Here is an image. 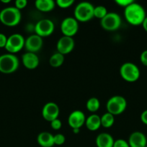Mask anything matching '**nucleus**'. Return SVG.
Here are the masks:
<instances>
[{
    "label": "nucleus",
    "instance_id": "nucleus-1",
    "mask_svg": "<svg viewBox=\"0 0 147 147\" xmlns=\"http://www.w3.org/2000/svg\"><path fill=\"white\" fill-rule=\"evenodd\" d=\"M124 17L130 24L133 26L142 25L146 17L145 9L141 4L133 2L124 9Z\"/></svg>",
    "mask_w": 147,
    "mask_h": 147
},
{
    "label": "nucleus",
    "instance_id": "nucleus-2",
    "mask_svg": "<svg viewBox=\"0 0 147 147\" xmlns=\"http://www.w3.org/2000/svg\"><path fill=\"white\" fill-rule=\"evenodd\" d=\"M21 11L15 7H6L0 11V22L8 27L17 25L21 21Z\"/></svg>",
    "mask_w": 147,
    "mask_h": 147
},
{
    "label": "nucleus",
    "instance_id": "nucleus-3",
    "mask_svg": "<svg viewBox=\"0 0 147 147\" xmlns=\"http://www.w3.org/2000/svg\"><path fill=\"white\" fill-rule=\"evenodd\" d=\"M95 7L91 3L82 1L78 4L74 9V18L78 22H88L94 17Z\"/></svg>",
    "mask_w": 147,
    "mask_h": 147
},
{
    "label": "nucleus",
    "instance_id": "nucleus-4",
    "mask_svg": "<svg viewBox=\"0 0 147 147\" xmlns=\"http://www.w3.org/2000/svg\"><path fill=\"white\" fill-rule=\"evenodd\" d=\"M19 59L15 55L7 53L0 55V72L6 74L12 73L18 69Z\"/></svg>",
    "mask_w": 147,
    "mask_h": 147
},
{
    "label": "nucleus",
    "instance_id": "nucleus-5",
    "mask_svg": "<svg viewBox=\"0 0 147 147\" xmlns=\"http://www.w3.org/2000/svg\"><path fill=\"white\" fill-rule=\"evenodd\" d=\"M120 75L125 81L134 83L139 79L140 70L138 66L133 63H125L120 68Z\"/></svg>",
    "mask_w": 147,
    "mask_h": 147
},
{
    "label": "nucleus",
    "instance_id": "nucleus-6",
    "mask_svg": "<svg viewBox=\"0 0 147 147\" xmlns=\"http://www.w3.org/2000/svg\"><path fill=\"white\" fill-rule=\"evenodd\" d=\"M127 107V101L124 97L121 96H114L108 100L106 103V109L108 113L114 116L123 113Z\"/></svg>",
    "mask_w": 147,
    "mask_h": 147
},
{
    "label": "nucleus",
    "instance_id": "nucleus-7",
    "mask_svg": "<svg viewBox=\"0 0 147 147\" xmlns=\"http://www.w3.org/2000/svg\"><path fill=\"white\" fill-rule=\"evenodd\" d=\"M24 42L25 39L22 34L18 33L12 34L7 38V45L4 48L9 53L14 55V53H18L24 47Z\"/></svg>",
    "mask_w": 147,
    "mask_h": 147
},
{
    "label": "nucleus",
    "instance_id": "nucleus-8",
    "mask_svg": "<svg viewBox=\"0 0 147 147\" xmlns=\"http://www.w3.org/2000/svg\"><path fill=\"white\" fill-rule=\"evenodd\" d=\"M100 25L107 31H115L120 27L121 18L117 13L108 12V14L100 20Z\"/></svg>",
    "mask_w": 147,
    "mask_h": 147
},
{
    "label": "nucleus",
    "instance_id": "nucleus-9",
    "mask_svg": "<svg viewBox=\"0 0 147 147\" xmlns=\"http://www.w3.org/2000/svg\"><path fill=\"white\" fill-rule=\"evenodd\" d=\"M54 23L48 19H43L36 23L35 26V34L40 37H46L51 35L54 31Z\"/></svg>",
    "mask_w": 147,
    "mask_h": 147
},
{
    "label": "nucleus",
    "instance_id": "nucleus-10",
    "mask_svg": "<svg viewBox=\"0 0 147 147\" xmlns=\"http://www.w3.org/2000/svg\"><path fill=\"white\" fill-rule=\"evenodd\" d=\"M79 30V22L74 17H68L61 24V31L63 36L73 37Z\"/></svg>",
    "mask_w": 147,
    "mask_h": 147
},
{
    "label": "nucleus",
    "instance_id": "nucleus-11",
    "mask_svg": "<svg viewBox=\"0 0 147 147\" xmlns=\"http://www.w3.org/2000/svg\"><path fill=\"white\" fill-rule=\"evenodd\" d=\"M59 107L54 102H48L46 103L42 109V116L46 121L51 122L58 119L59 115Z\"/></svg>",
    "mask_w": 147,
    "mask_h": 147
},
{
    "label": "nucleus",
    "instance_id": "nucleus-12",
    "mask_svg": "<svg viewBox=\"0 0 147 147\" xmlns=\"http://www.w3.org/2000/svg\"><path fill=\"white\" fill-rule=\"evenodd\" d=\"M75 46L74 40L73 37L62 36L57 42L56 49L58 53L62 55H67L72 52Z\"/></svg>",
    "mask_w": 147,
    "mask_h": 147
},
{
    "label": "nucleus",
    "instance_id": "nucleus-13",
    "mask_svg": "<svg viewBox=\"0 0 147 147\" xmlns=\"http://www.w3.org/2000/svg\"><path fill=\"white\" fill-rule=\"evenodd\" d=\"M43 45V38L37 34H32L25 39L24 48L29 53H36L40 50Z\"/></svg>",
    "mask_w": 147,
    "mask_h": 147
},
{
    "label": "nucleus",
    "instance_id": "nucleus-14",
    "mask_svg": "<svg viewBox=\"0 0 147 147\" xmlns=\"http://www.w3.org/2000/svg\"><path fill=\"white\" fill-rule=\"evenodd\" d=\"M85 115L82 111L76 110L70 113L68 117V123L69 126L73 129H81L86 121Z\"/></svg>",
    "mask_w": 147,
    "mask_h": 147
},
{
    "label": "nucleus",
    "instance_id": "nucleus-15",
    "mask_svg": "<svg viewBox=\"0 0 147 147\" xmlns=\"http://www.w3.org/2000/svg\"><path fill=\"white\" fill-rule=\"evenodd\" d=\"M22 62L23 65L27 69L34 70L39 65L40 60L36 53L27 52L22 56Z\"/></svg>",
    "mask_w": 147,
    "mask_h": 147
},
{
    "label": "nucleus",
    "instance_id": "nucleus-16",
    "mask_svg": "<svg viewBox=\"0 0 147 147\" xmlns=\"http://www.w3.org/2000/svg\"><path fill=\"white\" fill-rule=\"evenodd\" d=\"M130 147H145L147 145L146 136L141 131H134L128 139Z\"/></svg>",
    "mask_w": 147,
    "mask_h": 147
},
{
    "label": "nucleus",
    "instance_id": "nucleus-17",
    "mask_svg": "<svg viewBox=\"0 0 147 147\" xmlns=\"http://www.w3.org/2000/svg\"><path fill=\"white\" fill-rule=\"evenodd\" d=\"M37 142L42 147H52L54 146L53 135L48 131L41 132L37 135Z\"/></svg>",
    "mask_w": 147,
    "mask_h": 147
},
{
    "label": "nucleus",
    "instance_id": "nucleus-18",
    "mask_svg": "<svg viewBox=\"0 0 147 147\" xmlns=\"http://www.w3.org/2000/svg\"><path fill=\"white\" fill-rule=\"evenodd\" d=\"M113 137L108 133H101L97 136L95 143L97 147H113Z\"/></svg>",
    "mask_w": 147,
    "mask_h": 147
},
{
    "label": "nucleus",
    "instance_id": "nucleus-19",
    "mask_svg": "<svg viewBox=\"0 0 147 147\" xmlns=\"http://www.w3.org/2000/svg\"><path fill=\"white\" fill-rule=\"evenodd\" d=\"M85 126L91 131H95L100 128L101 126V119L100 116L97 114H92L88 116L86 119L85 121Z\"/></svg>",
    "mask_w": 147,
    "mask_h": 147
},
{
    "label": "nucleus",
    "instance_id": "nucleus-20",
    "mask_svg": "<svg viewBox=\"0 0 147 147\" xmlns=\"http://www.w3.org/2000/svg\"><path fill=\"white\" fill-rule=\"evenodd\" d=\"M35 7L42 12L52 11L56 6V2L53 0H37L35 2Z\"/></svg>",
    "mask_w": 147,
    "mask_h": 147
},
{
    "label": "nucleus",
    "instance_id": "nucleus-21",
    "mask_svg": "<svg viewBox=\"0 0 147 147\" xmlns=\"http://www.w3.org/2000/svg\"><path fill=\"white\" fill-rule=\"evenodd\" d=\"M64 62V55L59 53H56L50 56L49 59V64L53 67H59L63 65Z\"/></svg>",
    "mask_w": 147,
    "mask_h": 147
},
{
    "label": "nucleus",
    "instance_id": "nucleus-22",
    "mask_svg": "<svg viewBox=\"0 0 147 147\" xmlns=\"http://www.w3.org/2000/svg\"><path fill=\"white\" fill-rule=\"evenodd\" d=\"M100 119L101 126L105 129L112 127V125L114 124V122H115V116L111 113H108V112L104 113L100 117Z\"/></svg>",
    "mask_w": 147,
    "mask_h": 147
},
{
    "label": "nucleus",
    "instance_id": "nucleus-23",
    "mask_svg": "<svg viewBox=\"0 0 147 147\" xmlns=\"http://www.w3.org/2000/svg\"><path fill=\"white\" fill-rule=\"evenodd\" d=\"M86 109L91 113H95L99 110L100 107V103L99 99L95 97H92L87 100L86 103Z\"/></svg>",
    "mask_w": 147,
    "mask_h": 147
},
{
    "label": "nucleus",
    "instance_id": "nucleus-24",
    "mask_svg": "<svg viewBox=\"0 0 147 147\" xmlns=\"http://www.w3.org/2000/svg\"><path fill=\"white\" fill-rule=\"evenodd\" d=\"M108 11L107 10L106 7H105L104 6H97L94 9V17H97V19H99L100 20L103 19L108 14Z\"/></svg>",
    "mask_w": 147,
    "mask_h": 147
},
{
    "label": "nucleus",
    "instance_id": "nucleus-25",
    "mask_svg": "<svg viewBox=\"0 0 147 147\" xmlns=\"http://www.w3.org/2000/svg\"><path fill=\"white\" fill-rule=\"evenodd\" d=\"M74 3V0H57L56 4L61 9H67L71 7L72 4Z\"/></svg>",
    "mask_w": 147,
    "mask_h": 147
},
{
    "label": "nucleus",
    "instance_id": "nucleus-26",
    "mask_svg": "<svg viewBox=\"0 0 147 147\" xmlns=\"http://www.w3.org/2000/svg\"><path fill=\"white\" fill-rule=\"evenodd\" d=\"M53 141H54V145L61 146L65 143L66 138L64 135L62 134H57L56 135H53Z\"/></svg>",
    "mask_w": 147,
    "mask_h": 147
},
{
    "label": "nucleus",
    "instance_id": "nucleus-27",
    "mask_svg": "<svg viewBox=\"0 0 147 147\" xmlns=\"http://www.w3.org/2000/svg\"><path fill=\"white\" fill-rule=\"evenodd\" d=\"M113 147H130L128 142L122 139H117L114 142Z\"/></svg>",
    "mask_w": 147,
    "mask_h": 147
},
{
    "label": "nucleus",
    "instance_id": "nucleus-28",
    "mask_svg": "<svg viewBox=\"0 0 147 147\" xmlns=\"http://www.w3.org/2000/svg\"><path fill=\"white\" fill-rule=\"evenodd\" d=\"M50 126H51V128L53 129V130H56V131L59 130V129L62 127V123L60 119H55V120L52 121L50 122Z\"/></svg>",
    "mask_w": 147,
    "mask_h": 147
},
{
    "label": "nucleus",
    "instance_id": "nucleus-29",
    "mask_svg": "<svg viewBox=\"0 0 147 147\" xmlns=\"http://www.w3.org/2000/svg\"><path fill=\"white\" fill-rule=\"evenodd\" d=\"M27 4V0H16L14 2V7L17 9L20 10L22 9L25 8Z\"/></svg>",
    "mask_w": 147,
    "mask_h": 147
},
{
    "label": "nucleus",
    "instance_id": "nucleus-30",
    "mask_svg": "<svg viewBox=\"0 0 147 147\" xmlns=\"http://www.w3.org/2000/svg\"><path fill=\"white\" fill-rule=\"evenodd\" d=\"M133 2V0H116V1H115V3H116L118 6L124 7V8L127 7L128 5L132 4Z\"/></svg>",
    "mask_w": 147,
    "mask_h": 147
},
{
    "label": "nucleus",
    "instance_id": "nucleus-31",
    "mask_svg": "<svg viewBox=\"0 0 147 147\" xmlns=\"http://www.w3.org/2000/svg\"><path fill=\"white\" fill-rule=\"evenodd\" d=\"M7 38L8 37H7L5 34L3 33H0V48L5 47L6 45H7Z\"/></svg>",
    "mask_w": 147,
    "mask_h": 147
},
{
    "label": "nucleus",
    "instance_id": "nucleus-32",
    "mask_svg": "<svg viewBox=\"0 0 147 147\" xmlns=\"http://www.w3.org/2000/svg\"><path fill=\"white\" fill-rule=\"evenodd\" d=\"M140 60L144 65L147 66V50H144L141 53V55H140Z\"/></svg>",
    "mask_w": 147,
    "mask_h": 147
},
{
    "label": "nucleus",
    "instance_id": "nucleus-33",
    "mask_svg": "<svg viewBox=\"0 0 147 147\" xmlns=\"http://www.w3.org/2000/svg\"><path fill=\"white\" fill-rule=\"evenodd\" d=\"M141 121L143 123L147 125V109L143 111L141 114Z\"/></svg>",
    "mask_w": 147,
    "mask_h": 147
},
{
    "label": "nucleus",
    "instance_id": "nucleus-34",
    "mask_svg": "<svg viewBox=\"0 0 147 147\" xmlns=\"http://www.w3.org/2000/svg\"><path fill=\"white\" fill-rule=\"evenodd\" d=\"M142 26H143V28H144V30L147 32V17H146V19L144 20V22H143V24H142Z\"/></svg>",
    "mask_w": 147,
    "mask_h": 147
},
{
    "label": "nucleus",
    "instance_id": "nucleus-35",
    "mask_svg": "<svg viewBox=\"0 0 147 147\" xmlns=\"http://www.w3.org/2000/svg\"><path fill=\"white\" fill-rule=\"evenodd\" d=\"M72 131H73L74 134H78L80 132V129H72Z\"/></svg>",
    "mask_w": 147,
    "mask_h": 147
},
{
    "label": "nucleus",
    "instance_id": "nucleus-36",
    "mask_svg": "<svg viewBox=\"0 0 147 147\" xmlns=\"http://www.w3.org/2000/svg\"><path fill=\"white\" fill-rule=\"evenodd\" d=\"M1 2L2 3H10V0H1Z\"/></svg>",
    "mask_w": 147,
    "mask_h": 147
},
{
    "label": "nucleus",
    "instance_id": "nucleus-37",
    "mask_svg": "<svg viewBox=\"0 0 147 147\" xmlns=\"http://www.w3.org/2000/svg\"><path fill=\"white\" fill-rule=\"evenodd\" d=\"M145 147H147V145H146V146H145Z\"/></svg>",
    "mask_w": 147,
    "mask_h": 147
}]
</instances>
